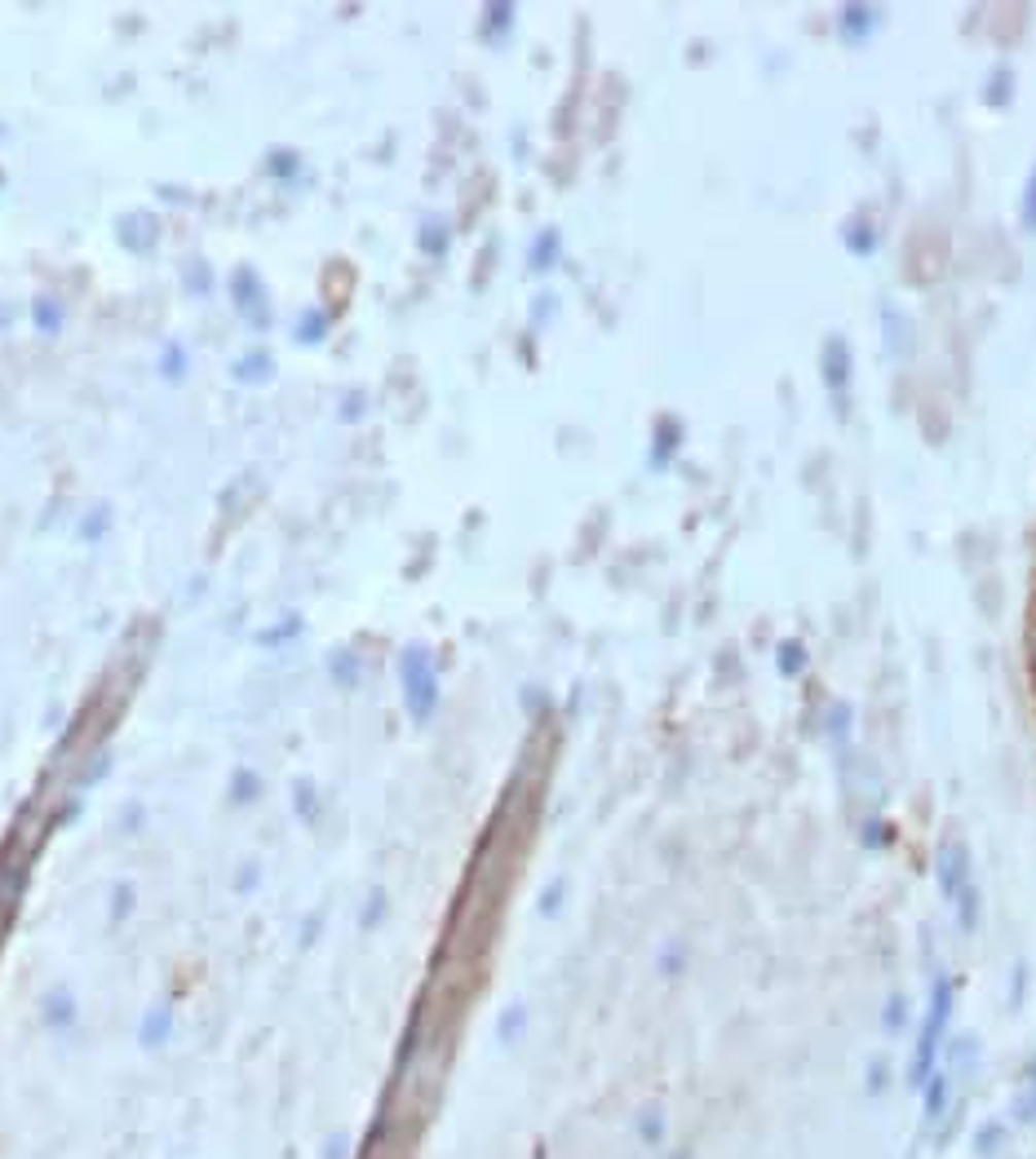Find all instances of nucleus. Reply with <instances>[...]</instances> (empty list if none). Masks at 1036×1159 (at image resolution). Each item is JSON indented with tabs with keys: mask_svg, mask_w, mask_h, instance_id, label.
Returning <instances> with one entry per match:
<instances>
[{
	"mask_svg": "<svg viewBox=\"0 0 1036 1159\" xmlns=\"http://www.w3.org/2000/svg\"><path fill=\"white\" fill-rule=\"evenodd\" d=\"M953 1009H957V978L939 974L935 983H930V1009L922 1018V1031H917V1049H912V1066H908V1084H912V1089H922V1084L939 1072Z\"/></svg>",
	"mask_w": 1036,
	"mask_h": 1159,
	"instance_id": "obj_1",
	"label": "nucleus"
},
{
	"mask_svg": "<svg viewBox=\"0 0 1036 1159\" xmlns=\"http://www.w3.org/2000/svg\"><path fill=\"white\" fill-rule=\"evenodd\" d=\"M935 876H939V894L943 899H957L961 889H966L974 876H970V850L961 841H943L939 854H935Z\"/></svg>",
	"mask_w": 1036,
	"mask_h": 1159,
	"instance_id": "obj_2",
	"label": "nucleus"
},
{
	"mask_svg": "<svg viewBox=\"0 0 1036 1159\" xmlns=\"http://www.w3.org/2000/svg\"><path fill=\"white\" fill-rule=\"evenodd\" d=\"M917 1093H922V1120H926L930 1128L948 1124V1116H953V1076L943 1072V1066H939V1072L930 1076Z\"/></svg>",
	"mask_w": 1036,
	"mask_h": 1159,
	"instance_id": "obj_3",
	"label": "nucleus"
},
{
	"mask_svg": "<svg viewBox=\"0 0 1036 1159\" xmlns=\"http://www.w3.org/2000/svg\"><path fill=\"white\" fill-rule=\"evenodd\" d=\"M1005 1142H1010V1128H1005L1001 1120H988V1124L974 1128L970 1147H974V1155H979V1159H997L1005 1151Z\"/></svg>",
	"mask_w": 1036,
	"mask_h": 1159,
	"instance_id": "obj_4",
	"label": "nucleus"
},
{
	"mask_svg": "<svg viewBox=\"0 0 1036 1159\" xmlns=\"http://www.w3.org/2000/svg\"><path fill=\"white\" fill-rule=\"evenodd\" d=\"M824 377H828V385H833L837 394L847 390V381H851V354H847V346H841V341H833V346L824 350Z\"/></svg>",
	"mask_w": 1036,
	"mask_h": 1159,
	"instance_id": "obj_5",
	"label": "nucleus"
},
{
	"mask_svg": "<svg viewBox=\"0 0 1036 1159\" xmlns=\"http://www.w3.org/2000/svg\"><path fill=\"white\" fill-rule=\"evenodd\" d=\"M882 13L872 9V5H847L837 13V23H841V32H847V40H864L868 36V27L877 23Z\"/></svg>",
	"mask_w": 1036,
	"mask_h": 1159,
	"instance_id": "obj_6",
	"label": "nucleus"
},
{
	"mask_svg": "<svg viewBox=\"0 0 1036 1159\" xmlns=\"http://www.w3.org/2000/svg\"><path fill=\"white\" fill-rule=\"evenodd\" d=\"M1014 1120L1018 1124H1036V1053L1024 1062V1093L1014 1097Z\"/></svg>",
	"mask_w": 1036,
	"mask_h": 1159,
	"instance_id": "obj_7",
	"label": "nucleus"
},
{
	"mask_svg": "<svg viewBox=\"0 0 1036 1159\" xmlns=\"http://www.w3.org/2000/svg\"><path fill=\"white\" fill-rule=\"evenodd\" d=\"M953 903H957V920H961V929H966V934H970L974 925H979V885H974V881H970V885H966V889H961V894H957Z\"/></svg>",
	"mask_w": 1036,
	"mask_h": 1159,
	"instance_id": "obj_8",
	"label": "nucleus"
},
{
	"mask_svg": "<svg viewBox=\"0 0 1036 1159\" xmlns=\"http://www.w3.org/2000/svg\"><path fill=\"white\" fill-rule=\"evenodd\" d=\"M882 1027L891 1031V1035L908 1031V1000H904V995H891V1000H886V1009H882Z\"/></svg>",
	"mask_w": 1036,
	"mask_h": 1159,
	"instance_id": "obj_9",
	"label": "nucleus"
},
{
	"mask_svg": "<svg viewBox=\"0 0 1036 1159\" xmlns=\"http://www.w3.org/2000/svg\"><path fill=\"white\" fill-rule=\"evenodd\" d=\"M860 837H864L868 850H886V845L895 841V828L882 823V819H864V823H860Z\"/></svg>",
	"mask_w": 1036,
	"mask_h": 1159,
	"instance_id": "obj_10",
	"label": "nucleus"
},
{
	"mask_svg": "<svg viewBox=\"0 0 1036 1159\" xmlns=\"http://www.w3.org/2000/svg\"><path fill=\"white\" fill-rule=\"evenodd\" d=\"M780 668H784V673H802V668H806V646L802 642H784L780 646Z\"/></svg>",
	"mask_w": 1036,
	"mask_h": 1159,
	"instance_id": "obj_11",
	"label": "nucleus"
},
{
	"mask_svg": "<svg viewBox=\"0 0 1036 1159\" xmlns=\"http://www.w3.org/2000/svg\"><path fill=\"white\" fill-rule=\"evenodd\" d=\"M1024 231H1036V169L1024 186Z\"/></svg>",
	"mask_w": 1036,
	"mask_h": 1159,
	"instance_id": "obj_12",
	"label": "nucleus"
},
{
	"mask_svg": "<svg viewBox=\"0 0 1036 1159\" xmlns=\"http://www.w3.org/2000/svg\"><path fill=\"white\" fill-rule=\"evenodd\" d=\"M877 244H872V231L864 226V231H851V252H872Z\"/></svg>",
	"mask_w": 1036,
	"mask_h": 1159,
	"instance_id": "obj_13",
	"label": "nucleus"
},
{
	"mask_svg": "<svg viewBox=\"0 0 1036 1159\" xmlns=\"http://www.w3.org/2000/svg\"><path fill=\"white\" fill-rule=\"evenodd\" d=\"M1028 677H1032V691H1036V620L1028 629Z\"/></svg>",
	"mask_w": 1036,
	"mask_h": 1159,
	"instance_id": "obj_14",
	"label": "nucleus"
},
{
	"mask_svg": "<svg viewBox=\"0 0 1036 1159\" xmlns=\"http://www.w3.org/2000/svg\"><path fill=\"white\" fill-rule=\"evenodd\" d=\"M882 1084H886V1066H882V1062H872V1072H868V1089H872V1093H882Z\"/></svg>",
	"mask_w": 1036,
	"mask_h": 1159,
	"instance_id": "obj_15",
	"label": "nucleus"
}]
</instances>
